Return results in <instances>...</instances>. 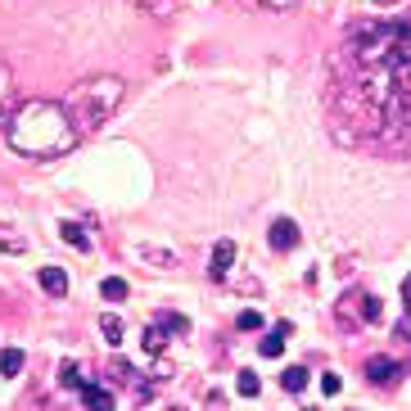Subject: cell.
Here are the masks:
<instances>
[{
    "label": "cell",
    "mask_w": 411,
    "mask_h": 411,
    "mask_svg": "<svg viewBox=\"0 0 411 411\" xmlns=\"http://www.w3.org/2000/svg\"><path fill=\"white\" fill-rule=\"evenodd\" d=\"M281 384H285V393H303L307 389V366H290L281 375Z\"/></svg>",
    "instance_id": "8fae6325"
},
{
    "label": "cell",
    "mask_w": 411,
    "mask_h": 411,
    "mask_svg": "<svg viewBox=\"0 0 411 411\" xmlns=\"http://www.w3.org/2000/svg\"><path fill=\"white\" fill-rule=\"evenodd\" d=\"M281 353H285V335L276 330V335H267V339H262V357H281Z\"/></svg>",
    "instance_id": "2e32d148"
},
{
    "label": "cell",
    "mask_w": 411,
    "mask_h": 411,
    "mask_svg": "<svg viewBox=\"0 0 411 411\" xmlns=\"http://www.w3.org/2000/svg\"><path fill=\"white\" fill-rule=\"evenodd\" d=\"M0 249H5V253H27V239H23L10 222H0Z\"/></svg>",
    "instance_id": "30bf717a"
},
{
    "label": "cell",
    "mask_w": 411,
    "mask_h": 411,
    "mask_svg": "<svg viewBox=\"0 0 411 411\" xmlns=\"http://www.w3.org/2000/svg\"><path fill=\"white\" fill-rule=\"evenodd\" d=\"M239 330H262V316L258 312H244V316H239Z\"/></svg>",
    "instance_id": "ac0fdd59"
},
{
    "label": "cell",
    "mask_w": 411,
    "mask_h": 411,
    "mask_svg": "<svg viewBox=\"0 0 411 411\" xmlns=\"http://www.w3.org/2000/svg\"><path fill=\"white\" fill-rule=\"evenodd\" d=\"M321 393H339V375H325L321 379Z\"/></svg>",
    "instance_id": "d6986e66"
},
{
    "label": "cell",
    "mask_w": 411,
    "mask_h": 411,
    "mask_svg": "<svg viewBox=\"0 0 411 411\" xmlns=\"http://www.w3.org/2000/svg\"><path fill=\"white\" fill-rule=\"evenodd\" d=\"M122 95H127V86H122V77H113V73H95V77H86V82H77V86L68 91V99H64L77 136H91V131L104 127V122L118 113Z\"/></svg>",
    "instance_id": "7a4b0ae2"
},
{
    "label": "cell",
    "mask_w": 411,
    "mask_h": 411,
    "mask_svg": "<svg viewBox=\"0 0 411 411\" xmlns=\"http://www.w3.org/2000/svg\"><path fill=\"white\" fill-rule=\"evenodd\" d=\"M231 262H235V244H231V239H217V249H213V267H208V276H213V281H222V276L231 271Z\"/></svg>",
    "instance_id": "5b68a950"
},
{
    "label": "cell",
    "mask_w": 411,
    "mask_h": 411,
    "mask_svg": "<svg viewBox=\"0 0 411 411\" xmlns=\"http://www.w3.org/2000/svg\"><path fill=\"white\" fill-rule=\"evenodd\" d=\"M379 5H398V0H379Z\"/></svg>",
    "instance_id": "7402d4cb"
},
{
    "label": "cell",
    "mask_w": 411,
    "mask_h": 411,
    "mask_svg": "<svg viewBox=\"0 0 411 411\" xmlns=\"http://www.w3.org/2000/svg\"><path fill=\"white\" fill-rule=\"evenodd\" d=\"M77 393H82V407H113V398H108V389H99V384H77Z\"/></svg>",
    "instance_id": "ba28073f"
},
{
    "label": "cell",
    "mask_w": 411,
    "mask_h": 411,
    "mask_svg": "<svg viewBox=\"0 0 411 411\" xmlns=\"http://www.w3.org/2000/svg\"><path fill=\"white\" fill-rule=\"evenodd\" d=\"M19 371H23V353H19V348H5V353H0V375H19Z\"/></svg>",
    "instance_id": "7c38bea8"
},
{
    "label": "cell",
    "mask_w": 411,
    "mask_h": 411,
    "mask_svg": "<svg viewBox=\"0 0 411 411\" xmlns=\"http://www.w3.org/2000/svg\"><path fill=\"white\" fill-rule=\"evenodd\" d=\"M239 393H244V398H253V393H258V375H253V371H239Z\"/></svg>",
    "instance_id": "e0dca14e"
},
{
    "label": "cell",
    "mask_w": 411,
    "mask_h": 411,
    "mask_svg": "<svg viewBox=\"0 0 411 411\" xmlns=\"http://www.w3.org/2000/svg\"><path fill=\"white\" fill-rule=\"evenodd\" d=\"M99 330H104V339H108V344H113V348L122 344V335H127V330H122V321H118V316H104V321H99Z\"/></svg>",
    "instance_id": "9a60e30c"
},
{
    "label": "cell",
    "mask_w": 411,
    "mask_h": 411,
    "mask_svg": "<svg viewBox=\"0 0 411 411\" xmlns=\"http://www.w3.org/2000/svg\"><path fill=\"white\" fill-rule=\"evenodd\" d=\"M10 108H14V73L0 64V122H10Z\"/></svg>",
    "instance_id": "52a82bcc"
},
{
    "label": "cell",
    "mask_w": 411,
    "mask_h": 411,
    "mask_svg": "<svg viewBox=\"0 0 411 411\" xmlns=\"http://www.w3.org/2000/svg\"><path fill=\"white\" fill-rule=\"evenodd\" d=\"M59 235L68 239V244H77V249H91V239H86V231L82 226H73V222H64V226H59Z\"/></svg>",
    "instance_id": "5bb4252c"
},
{
    "label": "cell",
    "mask_w": 411,
    "mask_h": 411,
    "mask_svg": "<svg viewBox=\"0 0 411 411\" xmlns=\"http://www.w3.org/2000/svg\"><path fill=\"white\" fill-rule=\"evenodd\" d=\"M36 281H41V290L54 294V298H64V294H68V271H64V267H41V276H36Z\"/></svg>",
    "instance_id": "8992f818"
},
{
    "label": "cell",
    "mask_w": 411,
    "mask_h": 411,
    "mask_svg": "<svg viewBox=\"0 0 411 411\" xmlns=\"http://www.w3.org/2000/svg\"><path fill=\"white\" fill-rule=\"evenodd\" d=\"M267 239H271V249H294L298 244V226H294L290 217H281V222H271Z\"/></svg>",
    "instance_id": "277c9868"
},
{
    "label": "cell",
    "mask_w": 411,
    "mask_h": 411,
    "mask_svg": "<svg viewBox=\"0 0 411 411\" xmlns=\"http://www.w3.org/2000/svg\"><path fill=\"white\" fill-rule=\"evenodd\" d=\"M398 375H402V366L393 357H371L366 362V379L375 384V389H389V384H398Z\"/></svg>",
    "instance_id": "3957f363"
},
{
    "label": "cell",
    "mask_w": 411,
    "mask_h": 411,
    "mask_svg": "<svg viewBox=\"0 0 411 411\" xmlns=\"http://www.w3.org/2000/svg\"><path fill=\"white\" fill-rule=\"evenodd\" d=\"M136 10H145V14H154V19H167V14H176L181 10V0H131Z\"/></svg>",
    "instance_id": "9c48e42d"
},
{
    "label": "cell",
    "mask_w": 411,
    "mask_h": 411,
    "mask_svg": "<svg viewBox=\"0 0 411 411\" xmlns=\"http://www.w3.org/2000/svg\"><path fill=\"white\" fill-rule=\"evenodd\" d=\"M402 298H407V312H411V276H407V285H402Z\"/></svg>",
    "instance_id": "44dd1931"
},
{
    "label": "cell",
    "mask_w": 411,
    "mask_h": 411,
    "mask_svg": "<svg viewBox=\"0 0 411 411\" xmlns=\"http://www.w3.org/2000/svg\"><path fill=\"white\" fill-rule=\"evenodd\" d=\"M262 5H271V10H290V5H298V0H262Z\"/></svg>",
    "instance_id": "ffe728a7"
},
{
    "label": "cell",
    "mask_w": 411,
    "mask_h": 411,
    "mask_svg": "<svg viewBox=\"0 0 411 411\" xmlns=\"http://www.w3.org/2000/svg\"><path fill=\"white\" fill-rule=\"evenodd\" d=\"M5 131H10L14 154H23V158H59V154H68L77 145L73 118L54 99H23V104H14Z\"/></svg>",
    "instance_id": "6da1fadb"
},
{
    "label": "cell",
    "mask_w": 411,
    "mask_h": 411,
    "mask_svg": "<svg viewBox=\"0 0 411 411\" xmlns=\"http://www.w3.org/2000/svg\"><path fill=\"white\" fill-rule=\"evenodd\" d=\"M99 294H104L108 303H122V298H127V281H118V276H108V281L99 285Z\"/></svg>",
    "instance_id": "4fadbf2b"
}]
</instances>
